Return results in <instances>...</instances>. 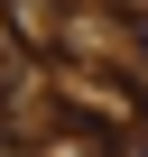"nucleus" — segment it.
Returning a JSON list of instances; mask_svg holds the SVG:
<instances>
[{
	"instance_id": "1",
	"label": "nucleus",
	"mask_w": 148,
	"mask_h": 157,
	"mask_svg": "<svg viewBox=\"0 0 148 157\" xmlns=\"http://www.w3.org/2000/svg\"><path fill=\"white\" fill-rule=\"evenodd\" d=\"M0 28L28 56H65V0H0Z\"/></svg>"
}]
</instances>
